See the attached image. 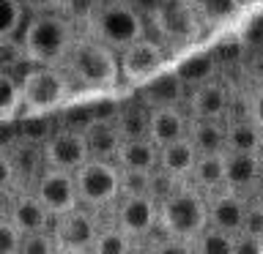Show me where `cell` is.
<instances>
[{
    "mask_svg": "<svg viewBox=\"0 0 263 254\" xmlns=\"http://www.w3.org/2000/svg\"><path fill=\"white\" fill-rule=\"evenodd\" d=\"M25 8L20 0H0V38L3 36H16L22 30Z\"/></svg>",
    "mask_w": 263,
    "mask_h": 254,
    "instance_id": "4dcf8cb0",
    "label": "cell"
},
{
    "mask_svg": "<svg viewBox=\"0 0 263 254\" xmlns=\"http://www.w3.org/2000/svg\"><path fill=\"white\" fill-rule=\"evenodd\" d=\"M90 251L93 254H129V251H135V238L126 235L118 224L107 227V229H99Z\"/></svg>",
    "mask_w": 263,
    "mask_h": 254,
    "instance_id": "4316f807",
    "label": "cell"
},
{
    "mask_svg": "<svg viewBox=\"0 0 263 254\" xmlns=\"http://www.w3.org/2000/svg\"><path fill=\"white\" fill-rule=\"evenodd\" d=\"M162 235L173 243H192L209 227V200L197 186L181 180V186L159 202Z\"/></svg>",
    "mask_w": 263,
    "mask_h": 254,
    "instance_id": "3957f363",
    "label": "cell"
},
{
    "mask_svg": "<svg viewBox=\"0 0 263 254\" xmlns=\"http://www.w3.org/2000/svg\"><path fill=\"white\" fill-rule=\"evenodd\" d=\"M189 3L200 16L203 28H222L241 14L244 0H189Z\"/></svg>",
    "mask_w": 263,
    "mask_h": 254,
    "instance_id": "d4e9b609",
    "label": "cell"
},
{
    "mask_svg": "<svg viewBox=\"0 0 263 254\" xmlns=\"http://www.w3.org/2000/svg\"><path fill=\"white\" fill-rule=\"evenodd\" d=\"M252 120L263 129V88H260L258 93H255V98H252Z\"/></svg>",
    "mask_w": 263,
    "mask_h": 254,
    "instance_id": "ab89813d",
    "label": "cell"
},
{
    "mask_svg": "<svg viewBox=\"0 0 263 254\" xmlns=\"http://www.w3.org/2000/svg\"><path fill=\"white\" fill-rule=\"evenodd\" d=\"M41 159H44V167L74 172L80 164H85L90 159L85 134L80 129H71V126L52 131L44 139V145H41Z\"/></svg>",
    "mask_w": 263,
    "mask_h": 254,
    "instance_id": "30bf717a",
    "label": "cell"
},
{
    "mask_svg": "<svg viewBox=\"0 0 263 254\" xmlns=\"http://www.w3.org/2000/svg\"><path fill=\"white\" fill-rule=\"evenodd\" d=\"M186 180L200 188L205 197L219 192V188H228L225 186V151L222 153H200Z\"/></svg>",
    "mask_w": 263,
    "mask_h": 254,
    "instance_id": "d6986e66",
    "label": "cell"
},
{
    "mask_svg": "<svg viewBox=\"0 0 263 254\" xmlns=\"http://www.w3.org/2000/svg\"><path fill=\"white\" fill-rule=\"evenodd\" d=\"M164 63H167V55H164L159 41L140 36L137 41H132L129 47H123L118 52L121 82H126V85H145L151 77L164 71Z\"/></svg>",
    "mask_w": 263,
    "mask_h": 254,
    "instance_id": "ba28073f",
    "label": "cell"
},
{
    "mask_svg": "<svg viewBox=\"0 0 263 254\" xmlns=\"http://www.w3.org/2000/svg\"><path fill=\"white\" fill-rule=\"evenodd\" d=\"M74 38H77L74 22L61 11L33 14L25 22V33H22L25 57L33 66H63Z\"/></svg>",
    "mask_w": 263,
    "mask_h": 254,
    "instance_id": "7a4b0ae2",
    "label": "cell"
},
{
    "mask_svg": "<svg viewBox=\"0 0 263 254\" xmlns=\"http://www.w3.org/2000/svg\"><path fill=\"white\" fill-rule=\"evenodd\" d=\"M260 156L258 153H238L225 151V186L233 192H247L255 183H260Z\"/></svg>",
    "mask_w": 263,
    "mask_h": 254,
    "instance_id": "ac0fdd59",
    "label": "cell"
},
{
    "mask_svg": "<svg viewBox=\"0 0 263 254\" xmlns=\"http://www.w3.org/2000/svg\"><path fill=\"white\" fill-rule=\"evenodd\" d=\"M189 118L178 110V104L170 107H154L148 112V139H154V145H167L173 139L186 137Z\"/></svg>",
    "mask_w": 263,
    "mask_h": 254,
    "instance_id": "9a60e30c",
    "label": "cell"
},
{
    "mask_svg": "<svg viewBox=\"0 0 263 254\" xmlns=\"http://www.w3.org/2000/svg\"><path fill=\"white\" fill-rule=\"evenodd\" d=\"M22 251H25V254H49V251H58L55 238H52V229L22 235Z\"/></svg>",
    "mask_w": 263,
    "mask_h": 254,
    "instance_id": "836d02e7",
    "label": "cell"
},
{
    "mask_svg": "<svg viewBox=\"0 0 263 254\" xmlns=\"http://www.w3.org/2000/svg\"><path fill=\"white\" fill-rule=\"evenodd\" d=\"M189 246L195 251H203V254H230V251H236V238L222 232L217 227H205Z\"/></svg>",
    "mask_w": 263,
    "mask_h": 254,
    "instance_id": "83f0119b",
    "label": "cell"
},
{
    "mask_svg": "<svg viewBox=\"0 0 263 254\" xmlns=\"http://www.w3.org/2000/svg\"><path fill=\"white\" fill-rule=\"evenodd\" d=\"M260 147H263V129L255 120H236L225 126V151L260 153Z\"/></svg>",
    "mask_w": 263,
    "mask_h": 254,
    "instance_id": "cb8c5ba5",
    "label": "cell"
},
{
    "mask_svg": "<svg viewBox=\"0 0 263 254\" xmlns=\"http://www.w3.org/2000/svg\"><path fill=\"white\" fill-rule=\"evenodd\" d=\"M96 235H99V224H96L93 213L85 210L82 205L61 213V216H55L52 238H55L58 251H71V254L90 251Z\"/></svg>",
    "mask_w": 263,
    "mask_h": 254,
    "instance_id": "9c48e42d",
    "label": "cell"
},
{
    "mask_svg": "<svg viewBox=\"0 0 263 254\" xmlns=\"http://www.w3.org/2000/svg\"><path fill=\"white\" fill-rule=\"evenodd\" d=\"M121 194H148V172L121 170Z\"/></svg>",
    "mask_w": 263,
    "mask_h": 254,
    "instance_id": "d590c367",
    "label": "cell"
},
{
    "mask_svg": "<svg viewBox=\"0 0 263 254\" xmlns=\"http://www.w3.org/2000/svg\"><path fill=\"white\" fill-rule=\"evenodd\" d=\"M176 77L184 82L186 88H195L205 79L217 77V60H214L211 52H197V55L186 57V60H181L176 66Z\"/></svg>",
    "mask_w": 263,
    "mask_h": 254,
    "instance_id": "484cf974",
    "label": "cell"
},
{
    "mask_svg": "<svg viewBox=\"0 0 263 254\" xmlns=\"http://www.w3.org/2000/svg\"><path fill=\"white\" fill-rule=\"evenodd\" d=\"M74 186H77L80 205L90 210H99L104 205L118 202L121 197V170L110 159L90 156L85 164L74 170Z\"/></svg>",
    "mask_w": 263,
    "mask_h": 254,
    "instance_id": "52a82bcc",
    "label": "cell"
},
{
    "mask_svg": "<svg viewBox=\"0 0 263 254\" xmlns=\"http://www.w3.org/2000/svg\"><path fill=\"white\" fill-rule=\"evenodd\" d=\"M22 63H28L22 41H16V36H3L0 38V71H11Z\"/></svg>",
    "mask_w": 263,
    "mask_h": 254,
    "instance_id": "1f68e13d",
    "label": "cell"
},
{
    "mask_svg": "<svg viewBox=\"0 0 263 254\" xmlns=\"http://www.w3.org/2000/svg\"><path fill=\"white\" fill-rule=\"evenodd\" d=\"M151 22L159 36L156 41L167 44L176 52L192 47L205 30L189 0H156L151 8Z\"/></svg>",
    "mask_w": 263,
    "mask_h": 254,
    "instance_id": "8992f818",
    "label": "cell"
},
{
    "mask_svg": "<svg viewBox=\"0 0 263 254\" xmlns=\"http://www.w3.org/2000/svg\"><path fill=\"white\" fill-rule=\"evenodd\" d=\"M230 96H228V85L219 77H211L192 88L189 96V112L192 118H203V120H222L228 112Z\"/></svg>",
    "mask_w": 263,
    "mask_h": 254,
    "instance_id": "5bb4252c",
    "label": "cell"
},
{
    "mask_svg": "<svg viewBox=\"0 0 263 254\" xmlns=\"http://www.w3.org/2000/svg\"><path fill=\"white\" fill-rule=\"evenodd\" d=\"M33 194L39 197L41 205H44L52 216H61V213L80 205L77 186H74V172H69V170L44 167V172H41L39 180H36Z\"/></svg>",
    "mask_w": 263,
    "mask_h": 254,
    "instance_id": "7c38bea8",
    "label": "cell"
},
{
    "mask_svg": "<svg viewBox=\"0 0 263 254\" xmlns=\"http://www.w3.org/2000/svg\"><path fill=\"white\" fill-rule=\"evenodd\" d=\"M82 134H85V142H88V151L90 156H96V159H115V151H118L121 145V131L115 126V118H93L88 123L85 129H82Z\"/></svg>",
    "mask_w": 263,
    "mask_h": 254,
    "instance_id": "ffe728a7",
    "label": "cell"
},
{
    "mask_svg": "<svg viewBox=\"0 0 263 254\" xmlns=\"http://www.w3.org/2000/svg\"><path fill=\"white\" fill-rule=\"evenodd\" d=\"M8 219L14 221V227L20 229L22 235L30 232H44V229H52V213H49L36 194H20L11 202V210H8Z\"/></svg>",
    "mask_w": 263,
    "mask_h": 254,
    "instance_id": "2e32d148",
    "label": "cell"
},
{
    "mask_svg": "<svg viewBox=\"0 0 263 254\" xmlns=\"http://www.w3.org/2000/svg\"><path fill=\"white\" fill-rule=\"evenodd\" d=\"M71 79L58 66H36L20 79V112L22 115H49L66 107L71 98Z\"/></svg>",
    "mask_w": 263,
    "mask_h": 254,
    "instance_id": "277c9868",
    "label": "cell"
},
{
    "mask_svg": "<svg viewBox=\"0 0 263 254\" xmlns=\"http://www.w3.org/2000/svg\"><path fill=\"white\" fill-rule=\"evenodd\" d=\"M241 238L244 241H252V243H263V202L247 205Z\"/></svg>",
    "mask_w": 263,
    "mask_h": 254,
    "instance_id": "d6a6232c",
    "label": "cell"
},
{
    "mask_svg": "<svg viewBox=\"0 0 263 254\" xmlns=\"http://www.w3.org/2000/svg\"><path fill=\"white\" fill-rule=\"evenodd\" d=\"M260 188H263V167H260Z\"/></svg>",
    "mask_w": 263,
    "mask_h": 254,
    "instance_id": "60d3db41",
    "label": "cell"
},
{
    "mask_svg": "<svg viewBox=\"0 0 263 254\" xmlns=\"http://www.w3.org/2000/svg\"><path fill=\"white\" fill-rule=\"evenodd\" d=\"M186 137L192 139L197 156H200V153H222V151H225V126H222L219 120L189 118Z\"/></svg>",
    "mask_w": 263,
    "mask_h": 254,
    "instance_id": "603a6c76",
    "label": "cell"
},
{
    "mask_svg": "<svg viewBox=\"0 0 263 254\" xmlns=\"http://www.w3.org/2000/svg\"><path fill=\"white\" fill-rule=\"evenodd\" d=\"M63 71L74 88L85 93H112L121 82L118 52L93 36H77L63 60Z\"/></svg>",
    "mask_w": 263,
    "mask_h": 254,
    "instance_id": "6da1fadb",
    "label": "cell"
},
{
    "mask_svg": "<svg viewBox=\"0 0 263 254\" xmlns=\"http://www.w3.org/2000/svg\"><path fill=\"white\" fill-rule=\"evenodd\" d=\"M209 227H217L222 232L238 238L244 227V213L247 202L244 197L233 192V188H219V192L209 194Z\"/></svg>",
    "mask_w": 263,
    "mask_h": 254,
    "instance_id": "4fadbf2b",
    "label": "cell"
},
{
    "mask_svg": "<svg viewBox=\"0 0 263 254\" xmlns=\"http://www.w3.org/2000/svg\"><path fill=\"white\" fill-rule=\"evenodd\" d=\"M20 3L30 14H44V11H61L63 0H20Z\"/></svg>",
    "mask_w": 263,
    "mask_h": 254,
    "instance_id": "f35d334b",
    "label": "cell"
},
{
    "mask_svg": "<svg viewBox=\"0 0 263 254\" xmlns=\"http://www.w3.org/2000/svg\"><path fill=\"white\" fill-rule=\"evenodd\" d=\"M104 0H63L61 3V14L69 16V19L74 22V28L77 25H90V19L96 16V11L102 8Z\"/></svg>",
    "mask_w": 263,
    "mask_h": 254,
    "instance_id": "f546056e",
    "label": "cell"
},
{
    "mask_svg": "<svg viewBox=\"0 0 263 254\" xmlns=\"http://www.w3.org/2000/svg\"><path fill=\"white\" fill-rule=\"evenodd\" d=\"M20 142H22V137H20V126H14L11 118H0V151L11 153Z\"/></svg>",
    "mask_w": 263,
    "mask_h": 254,
    "instance_id": "8d00e7d4",
    "label": "cell"
},
{
    "mask_svg": "<svg viewBox=\"0 0 263 254\" xmlns=\"http://www.w3.org/2000/svg\"><path fill=\"white\" fill-rule=\"evenodd\" d=\"M20 112V79L11 71H0V118H14Z\"/></svg>",
    "mask_w": 263,
    "mask_h": 254,
    "instance_id": "f1b7e54d",
    "label": "cell"
},
{
    "mask_svg": "<svg viewBox=\"0 0 263 254\" xmlns=\"http://www.w3.org/2000/svg\"><path fill=\"white\" fill-rule=\"evenodd\" d=\"M186 96V85L176 77V71L173 74H164L159 71L156 77H151L145 82L143 88V104L148 110H154V107H170V104H181Z\"/></svg>",
    "mask_w": 263,
    "mask_h": 254,
    "instance_id": "44dd1931",
    "label": "cell"
},
{
    "mask_svg": "<svg viewBox=\"0 0 263 254\" xmlns=\"http://www.w3.org/2000/svg\"><path fill=\"white\" fill-rule=\"evenodd\" d=\"M22 232L14 227L11 219H0V254H20Z\"/></svg>",
    "mask_w": 263,
    "mask_h": 254,
    "instance_id": "e575fe53",
    "label": "cell"
},
{
    "mask_svg": "<svg viewBox=\"0 0 263 254\" xmlns=\"http://www.w3.org/2000/svg\"><path fill=\"white\" fill-rule=\"evenodd\" d=\"M88 36L121 52L132 41L145 36V19L137 8H132L129 0H104L88 25Z\"/></svg>",
    "mask_w": 263,
    "mask_h": 254,
    "instance_id": "5b68a950",
    "label": "cell"
},
{
    "mask_svg": "<svg viewBox=\"0 0 263 254\" xmlns=\"http://www.w3.org/2000/svg\"><path fill=\"white\" fill-rule=\"evenodd\" d=\"M112 161L121 170L151 172L154 167H159V145H154V139L148 137H123Z\"/></svg>",
    "mask_w": 263,
    "mask_h": 254,
    "instance_id": "e0dca14e",
    "label": "cell"
},
{
    "mask_svg": "<svg viewBox=\"0 0 263 254\" xmlns=\"http://www.w3.org/2000/svg\"><path fill=\"white\" fill-rule=\"evenodd\" d=\"M195 161H197V151H195V145H192V139H189V137L173 139V142L159 147V167L164 172H170V175L181 178V180L189 178Z\"/></svg>",
    "mask_w": 263,
    "mask_h": 254,
    "instance_id": "7402d4cb",
    "label": "cell"
},
{
    "mask_svg": "<svg viewBox=\"0 0 263 254\" xmlns=\"http://www.w3.org/2000/svg\"><path fill=\"white\" fill-rule=\"evenodd\" d=\"M115 224L135 241H145L159 224V205L148 194H121L118 210H115Z\"/></svg>",
    "mask_w": 263,
    "mask_h": 254,
    "instance_id": "8fae6325",
    "label": "cell"
},
{
    "mask_svg": "<svg viewBox=\"0 0 263 254\" xmlns=\"http://www.w3.org/2000/svg\"><path fill=\"white\" fill-rule=\"evenodd\" d=\"M14 178H16V167H14V159L8 156L6 151H0V194L8 192L14 186Z\"/></svg>",
    "mask_w": 263,
    "mask_h": 254,
    "instance_id": "74e56055",
    "label": "cell"
}]
</instances>
